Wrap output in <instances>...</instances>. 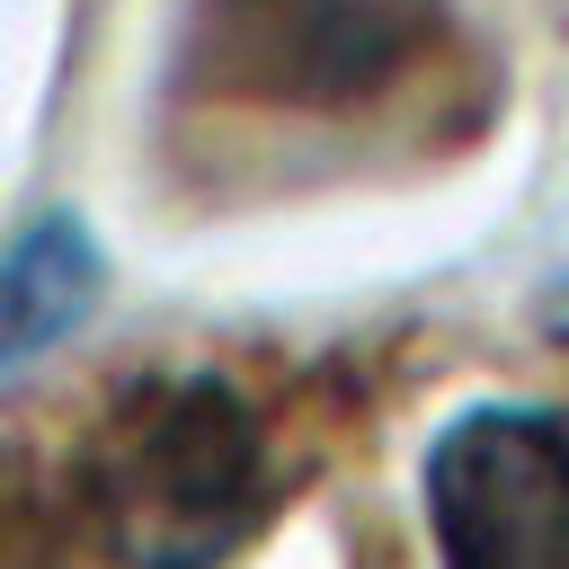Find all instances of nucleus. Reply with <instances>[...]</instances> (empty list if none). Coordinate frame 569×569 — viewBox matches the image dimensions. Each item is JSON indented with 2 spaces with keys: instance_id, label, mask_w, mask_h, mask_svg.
I'll return each instance as SVG.
<instances>
[{
  "instance_id": "4",
  "label": "nucleus",
  "mask_w": 569,
  "mask_h": 569,
  "mask_svg": "<svg viewBox=\"0 0 569 569\" xmlns=\"http://www.w3.org/2000/svg\"><path fill=\"white\" fill-rule=\"evenodd\" d=\"M107 302V249L71 204H36L0 240V382H18L36 356H53L89 311Z\"/></svg>"
},
{
  "instance_id": "3",
  "label": "nucleus",
  "mask_w": 569,
  "mask_h": 569,
  "mask_svg": "<svg viewBox=\"0 0 569 569\" xmlns=\"http://www.w3.org/2000/svg\"><path fill=\"white\" fill-rule=\"evenodd\" d=\"M436 569H569V418L551 400H462L418 453Z\"/></svg>"
},
{
  "instance_id": "6",
  "label": "nucleus",
  "mask_w": 569,
  "mask_h": 569,
  "mask_svg": "<svg viewBox=\"0 0 569 569\" xmlns=\"http://www.w3.org/2000/svg\"><path fill=\"white\" fill-rule=\"evenodd\" d=\"M542 329L569 347V276H551V293H542Z\"/></svg>"
},
{
  "instance_id": "1",
  "label": "nucleus",
  "mask_w": 569,
  "mask_h": 569,
  "mask_svg": "<svg viewBox=\"0 0 569 569\" xmlns=\"http://www.w3.org/2000/svg\"><path fill=\"white\" fill-rule=\"evenodd\" d=\"M276 507V462L231 373L133 382L80 453V525L107 569H222Z\"/></svg>"
},
{
  "instance_id": "2",
  "label": "nucleus",
  "mask_w": 569,
  "mask_h": 569,
  "mask_svg": "<svg viewBox=\"0 0 569 569\" xmlns=\"http://www.w3.org/2000/svg\"><path fill=\"white\" fill-rule=\"evenodd\" d=\"M453 44V0H196L187 71L249 107L356 116Z\"/></svg>"
},
{
  "instance_id": "5",
  "label": "nucleus",
  "mask_w": 569,
  "mask_h": 569,
  "mask_svg": "<svg viewBox=\"0 0 569 569\" xmlns=\"http://www.w3.org/2000/svg\"><path fill=\"white\" fill-rule=\"evenodd\" d=\"M0 569H44V551L27 542V525H0Z\"/></svg>"
}]
</instances>
